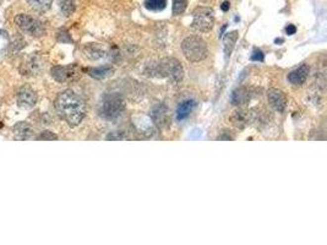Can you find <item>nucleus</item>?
Segmentation results:
<instances>
[{"instance_id":"5","label":"nucleus","mask_w":327,"mask_h":245,"mask_svg":"<svg viewBox=\"0 0 327 245\" xmlns=\"http://www.w3.org/2000/svg\"><path fill=\"white\" fill-rule=\"evenodd\" d=\"M15 25L24 32L28 35L33 36V37H42L46 35V27L40 20L35 19V17L30 16L27 14H19L15 16Z\"/></svg>"},{"instance_id":"4","label":"nucleus","mask_w":327,"mask_h":245,"mask_svg":"<svg viewBox=\"0 0 327 245\" xmlns=\"http://www.w3.org/2000/svg\"><path fill=\"white\" fill-rule=\"evenodd\" d=\"M124 110L125 102L120 95L110 94L105 95V96L103 97L101 107H99V114H101L104 119H118V118L124 113Z\"/></svg>"},{"instance_id":"3","label":"nucleus","mask_w":327,"mask_h":245,"mask_svg":"<svg viewBox=\"0 0 327 245\" xmlns=\"http://www.w3.org/2000/svg\"><path fill=\"white\" fill-rule=\"evenodd\" d=\"M182 50L185 58L191 63L202 61L208 55L207 45L202 38L197 36H190L185 38L182 43Z\"/></svg>"},{"instance_id":"10","label":"nucleus","mask_w":327,"mask_h":245,"mask_svg":"<svg viewBox=\"0 0 327 245\" xmlns=\"http://www.w3.org/2000/svg\"><path fill=\"white\" fill-rule=\"evenodd\" d=\"M309 71H310V69H309L308 64H303L299 68L288 74V81L292 85H294V86H302V85L305 84L306 79H308Z\"/></svg>"},{"instance_id":"7","label":"nucleus","mask_w":327,"mask_h":245,"mask_svg":"<svg viewBox=\"0 0 327 245\" xmlns=\"http://www.w3.org/2000/svg\"><path fill=\"white\" fill-rule=\"evenodd\" d=\"M50 75L55 81L64 84V82L73 81L79 75V69L76 65H69V66H54L51 68Z\"/></svg>"},{"instance_id":"25","label":"nucleus","mask_w":327,"mask_h":245,"mask_svg":"<svg viewBox=\"0 0 327 245\" xmlns=\"http://www.w3.org/2000/svg\"><path fill=\"white\" fill-rule=\"evenodd\" d=\"M56 38H58L59 42L61 43H73V38H71L70 33L66 30H64V28L59 31L58 35H56Z\"/></svg>"},{"instance_id":"33","label":"nucleus","mask_w":327,"mask_h":245,"mask_svg":"<svg viewBox=\"0 0 327 245\" xmlns=\"http://www.w3.org/2000/svg\"><path fill=\"white\" fill-rule=\"evenodd\" d=\"M197 136H201V131H199V130H195V131H194V134H192V135L190 136V138H191V139H196Z\"/></svg>"},{"instance_id":"34","label":"nucleus","mask_w":327,"mask_h":245,"mask_svg":"<svg viewBox=\"0 0 327 245\" xmlns=\"http://www.w3.org/2000/svg\"><path fill=\"white\" fill-rule=\"evenodd\" d=\"M283 42H284L283 38H277V40H275V43H276V45H278V43H283Z\"/></svg>"},{"instance_id":"26","label":"nucleus","mask_w":327,"mask_h":245,"mask_svg":"<svg viewBox=\"0 0 327 245\" xmlns=\"http://www.w3.org/2000/svg\"><path fill=\"white\" fill-rule=\"evenodd\" d=\"M37 140H42V141H53V140H58V136L55 135L51 131H43L40 136L37 138Z\"/></svg>"},{"instance_id":"24","label":"nucleus","mask_w":327,"mask_h":245,"mask_svg":"<svg viewBox=\"0 0 327 245\" xmlns=\"http://www.w3.org/2000/svg\"><path fill=\"white\" fill-rule=\"evenodd\" d=\"M187 6V0H173V15H180L185 11Z\"/></svg>"},{"instance_id":"15","label":"nucleus","mask_w":327,"mask_h":245,"mask_svg":"<svg viewBox=\"0 0 327 245\" xmlns=\"http://www.w3.org/2000/svg\"><path fill=\"white\" fill-rule=\"evenodd\" d=\"M135 126L138 131L143 135L150 136L154 133V124L151 120V118L147 117H139L135 120Z\"/></svg>"},{"instance_id":"14","label":"nucleus","mask_w":327,"mask_h":245,"mask_svg":"<svg viewBox=\"0 0 327 245\" xmlns=\"http://www.w3.org/2000/svg\"><path fill=\"white\" fill-rule=\"evenodd\" d=\"M87 74L96 80H104L107 77L112 76L114 74V68L113 66H99V68H89L85 69Z\"/></svg>"},{"instance_id":"11","label":"nucleus","mask_w":327,"mask_h":245,"mask_svg":"<svg viewBox=\"0 0 327 245\" xmlns=\"http://www.w3.org/2000/svg\"><path fill=\"white\" fill-rule=\"evenodd\" d=\"M150 118L153 124L163 128V126H166L167 123H168V109H167L166 105L159 103V104L154 105V107L152 108Z\"/></svg>"},{"instance_id":"16","label":"nucleus","mask_w":327,"mask_h":245,"mask_svg":"<svg viewBox=\"0 0 327 245\" xmlns=\"http://www.w3.org/2000/svg\"><path fill=\"white\" fill-rule=\"evenodd\" d=\"M232 104L234 105H244L250 100V94H249L248 89L245 87H238L233 91L231 96Z\"/></svg>"},{"instance_id":"8","label":"nucleus","mask_w":327,"mask_h":245,"mask_svg":"<svg viewBox=\"0 0 327 245\" xmlns=\"http://www.w3.org/2000/svg\"><path fill=\"white\" fill-rule=\"evenodd\" d=\"M38 96L31 87L24 86L17 92V104L24 109H31L37 104Z\"/></svg>"},{"instance_id":"9","label":"nucleus","mask_w":327,"mask_h":245,"mask_svg":"<svg viewBox=\"0 0 327 245\" xmlns=\"http://www.w3.org/2000/svg\"><path fill=\"white\" fill-rule=\"evenodd\" d=\"M267 100H269L270 105L278 113H283L285 108H287V97H285V95L280 90H269V92H267Z\"/></svg>"},{"instance_id":"30","label":"nucleus","mask_w":327,"mask_h":245,"mask_svg":"<svg viewBox=\"0 0 327 245\" xmlns=\"http://www.w3.org/2000/svg\"><path fill=\"white\" fill-rule=\"evenodd\" d=\"M295 32H297V27H295L294 25H288L287 27H285V33H287V35L292 36L294 35Z\"/></svg>"},{"instance_id":"21","label":"nucleus","mask_w":327,"mask_h":245,"mask_svg":"<svg viewBox=\"0 0 327 245\" xmlns=\"http://www.w3.org/2000/svg\"><path fill=\"white\" fill-rule=\"evenodd\" d=\"M25 69H22V73L26 75H36L38 73V69H40V60H38L36 56H31L28 58L27 63H25Z\"/></svg>"},{"instance_id":"23","label":"nucleus","mask_w":327,"mask_h":245,"mask_svg":"<svg viewBox=\"0 0 327 245\" xmlns=\"http://www.w3.org/2000/svg\"><path fill=\"white\" fill-rule=\"evenodd\" d=\"M167 6V0H145V7L152 11H159Z\"/></svg>"},{"instance_id":"1","label":"nucleus","mask_w":327,"mask_h":245,"mask_svg":"<svg viewBox=\"0 0 327 245\" xmlns=\"http://www.w3.org/2000/svg\"><path fill=\"white\" fill-rule=\"evenodd\" d=\"M55 109L59 117L70 126H77L86 115L84 99L71 90L60 92L55 99Z\"/></svg>"},{"instance_id":"18","label":"nucleus","mask_w":327,"mask_h":245,"mask_svg":"<svg viewBox=\"0 0 327 245\" xmlns=\"http://www.w3.org/2000/svg\"><path fill=\"white\" fill-rule=\"evenodd\" d=\"M238 41V31H232L228 32L225 37V54L226 59L231 58V54L233 51L234 47H235V43Z\"/></svg>"},{"instance_id":"28","label":"nucleus","mask_w":327,"mask_h":245,"mask_svg":"<svg viewBox=\"0 0 327 245\" xmlns=\"http://www.w3.org/2000/svg\"><path fill=\"white\" fill-rule=\"evenodd\" d=\"M251 60L252 61H264L265 60V54L260 49H255L251 54Z\"/></svg>"},{"instance_id":"22","label":"nucleus","mask_w":327,"mask_h":245,"mask_svg":"<svg viewBox=\"0 0 327 245\" xmlns=\"http://www.w3.org/2000/svg\"><path fill=\"white\" fill-rule=\"evenodd\" d=\"M75 2L74 0H61L60 1V11L63 12L64 16H71L75 12Z\"/></svg>"},{"instance_id":"13","label":"nucleus","mask_w":327,"mask_h":245,"mask_svg":"<svg viewBox=\"0 0 327 245\" xmlns=\"http://www.w3.org/2000/svg\"><path fill=\"white\" fill-rule=\"evenodd\" d=\"M232 122L233 125L239 129H244L251 122V112L244 109H238L232 115Z\"/></svg>"},{"instance_id":"2","label":"nucleus","mask_w":327,"mask_h":245,"mask_svg":"<svg viewBox=\"0 0 327 245\" xmlns=\"http://www.w3.org/2000/svg\"><path fill=\"white\" fill-rule=\"evenodd\" d=\"M150 74L154 76L157 74V77H167L172 82L177 84L180 82L184 77V69L179 60L174 58H166L158 61V64H154L151 66Z\"/></svg>"},{"instance_id":"29","label":"nucleus","mask_w":327,"mask_h":245,"mask_svg":"<svg viewBox=\"0 0 327 245\" xmlns=\"http://www.w3.org/2000/svg\"><path fill=\"white\" fill-rule=\"evenodd\" d=\"M123 139H125L124 135L119 131H113L107 136V140H123Z\"/></svg>"},{"instance_id":"27","label":"nucleus","mask_w":327,"mask_h":245,"mask_svg":"<svg viewBox=\"0 0 327 245\" xmlns=\"http://www.w3.org/2000/svg\"><path fill=\"white\" fill-rule=\"evenodd\" d=\"M26 42L24 41V38L20 37V36H16V37L12 40L11 42V47L15 49V50H20V49H22L25 47Z\"/></svg>"},{"instance_id":"31","label":"nucleus","mask_w":327,"mask_h":245,"mask_svg":"<svg viewBox=\"0 0 327 245\" xmlns=\"http://www.w3.org/2000/svg\"><path fill=\"white\" fill-rule=\"evenodd\" d=\"M217 140H227V141H228V140H234V138H233V136H231V135H227L226 133H223V135L218 136Z\"/></svg>"},{"instance_id":"17","label":"nucleus","mask_w":327,"mask_h":245,"mask_svg":"<svg viewBox=\"0 0 327 245\" xmlns=\"http://www.w3.org/2000/svg\"><path fill=\"white\" fill-rule=\"evenodd\" d=\"M195 107H196V102L194 99H187L180 103L177 109V119L179 122L187 119Z\"/></svg>"},{"instance_id":"20","label":"nucleus","mask_w":327,"mask_h":245,"mask_svg":"<svg viewBox=\"0 0 327 245\" xmlns=\"http://www.w3.org/2000/svg\"><path fill=\"white\" fill-rule=\"evenodd\" d=\"M84 51H85V54H86L87 58L92 59V60H97V59H101L104 56V50L96 45L86 46L84 49Z\"/></svg>"},{"instance_id":"12","label":"nucleus","mask_w":327,"mask_h":245,"mask_svg":"<svg viewBox=\"0 0 327 245\" xmlns=\"http://www.w3.org/2000/svg\"><path fill=\"white\" fill-rule=\"evenodd\" d=\"M12 133H14V136L16 140H30L33 136V129L30 123L20 122L15 124L14 129H12Z\"/></svg>"},{"instance_id":"32","label":"nucleus","mask_w":327,"mask_h":245,"mask_svg":"<svg viewBox=\"0 0 327 245\" xmlns=\"http://www.w3.org/2000/svg\"><path fill=\"white\" fill-rule=\"evenodd\" d=\"M229 6H231V5H229V2H228V1H225V2H223V4H222V6H221V7H222L223 11H227V10H229Z\"/></svg>"},{"instance_id":"6","label":"nucleus","mask_w":327,"mask_h":245,"mask_svg":"<svg viewBox=\"0 0 327 245\" xmlns=\"http://www.w3.org/2000/svg\"><path fill=\"white\" fill-rule=\"evenodd\" d=\"M194 21H192L191 27L199 32H208L212 30L215 25V12L210 7L200 6L194 10L192 12Z\"/></svg>"},{"instance_id":"19","label":"nucleus","mask_w":327,"mask_h":245,"mask_svg":"<svg viewBox=\"0 0 327 245\" xmlns=\"http://www.w3.org/2000/svg\"><path fill=\"white\" fill-rule=\"evenodd\" d=\"M27 4L37 12H46L50 9L53 0H26Z\"/></svg>"}]
</instances>
